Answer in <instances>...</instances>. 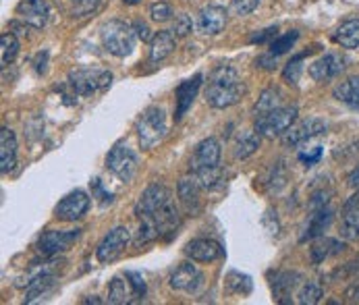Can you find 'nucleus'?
Returning <instances> with one entry per match:
<instances>
[{"mask_svg":"<svg viewBox=\"0 0 359 305\" xmlns=\"http://www.w3.org/2000/svg\"><path fill=\"white\" fill-rule=\"evenodd\" d=\"M322 299V285L318 280H308L297 291V304L316 305Z\"/></svg>","mask_w":359,"mask_h":305,"instance_id":"nucleus-33","label":"nucleus"},{"mask_svg":"<svg viewBox=\"0 0 359 305\" xmlns=\"http://www.w3.org/2000/svg\"><path fill=\"white\" fill-rule=\"evenodd\" d=\"M243 94L245 83L233 67L220 65L210 73L205 83V102L212 108H229L241 100Z\"/></svg>","mask_w":359,"mask_h":305,"instance_id":"nucleus-1","label":"nucleus"},{"mask_svg":"<svg viewBox=\"0 0 359 305\" xmlns=\"http://www.w3.org/2000/svg\"><path fill=\"white\" fill-rule=\"evenodd\" d=\"M79 235H81L79 229H73V231H46L36 241V250H38V254L48 255V257L62 254L79 239Z\"/></svg>","mask_w":359,"mask_h":305,"instance_id":"nucleus-7","label":"nucleus"},{"mask_svg":"<svg viewBox=\"0 0 359 305\" xmlns=\"http://www.w3.org/2000/svg\"><path fill=\"white\" fill-rule=\"evenodd\" d=\"M229 289L237 295H250L252 293V278L241 272L229 274Z\"/></svg>","mask_w":359,"mask_h":305,"instance_id":"nucleus-35","label":"nucleus"},{"mask_svg":"<svg viewBox=\"0 0 359 305\" xmlns=\"http://www.w3.org/2000/svg\"><path fill=\"white\" fill-rule=\"evenodd\" d=\"M125 4H129V6H133V4H140L142 0H123Z\"/></svg>","mask_w":359,"mask_h":305,"instance_id":"nucleus-50","label":"nucleus"},{"mask_svg":"<svg viewBox=\"0 0 359 305\" xmlns=\"http://www.w3.org/2000/svg\"><path fill=\"white\" fill-rule=\"evenodd\" d=\"M302 283V274L299 272H280V274H276V278H274V285H272V289H274V297L280 301L283 297H289L293 291H295V287Z\"/></svg>","mask_w":359,"mask_h":305,"instance_id":"nucleus-28","label":"nucleus"},{"mask_svg":"<svg viewBox=\"0 0 359 305\" xmlns=\"http://www.w3.org/2000/svg\"><path fill=\"white\" fill-rule=\"evenodd\" d=\"M131 25H133V29H135V34H137V40H142V42H152L154 34H152V29H150V25H148L146 21L137 19V21H133Z\"/></svg>","mask_w":359,"mask_h":305,"instance_id":"nucleus-42","label":"nucleus"},{"mask_svg":"<svg viewBox=\"0 0 359 305\" xmlns=\"http://www.w3.org/2000/svg\"><path fill=\"white\" fill-rule=\"evenodd\" d=\"M166 203H170V189L164 183H154V185L146 187L144 194L140 196V200L135 203V216L140 220L154 216L156 212H160Z\"/></svg>","mask_w":359,"mask_h":305,"instance_id":"nucleus-8","label":"nucleus"},{"mask_svg":"<svg viewBox=\"0 0 359 305\" xmlns=\"http://www.w3.org/2000/svg\"><path fill=\"white\" fill-rule=\"evenodd\" d=\"M347 183H349V187H359V166L347 177Z\"/></svg>","mask_w":359,"mask_h":305,"instance_id":"nucleus-48","label":"nucleus"},{"mask_svg":"<svg viewBox=\"0 0 359 305\" xmlns=\"http://www.w3.org/2000/svg\"><path fill=\"white\" fill-rule=\"evenodd\" d=\"M276 32H278L276 27H268V29H264L262 34H256V36H252V40H250V42H252V44H266V42H268L270 38H272V40L276 38Z\"/></svg>","mask_w":359,"mask_h":305,"instance_id":"nucleus-47","label":"nucleus"},{"mask_svg":"<svg viewBox=\"0 0 359 305\" xmlns=\"http://www.w3.org/2000/svg\"><path fill=\"white\" fill-rule=\"evenodd\" d=\"M222 254L224 250L214 239H194L185 245V255L191 257L194 262H214L222 257Z\"/></svg>","mask_w":359,"mask_h":305,"instance_id":"nucleus-19","label":"nucleus"},{"mask_svg":"<svg viewBox=\"0 0 359 305\" xmlns=\"http://www.w3.org/2000/svg\"><path fill=\"white\" fill-rule=\"evenodd\" d=\"M17 15L34 29L46 27L50 19V4L46 0H21L17 4Z\"/></svg>","mask_w":359,"mask_h":305,"instance_id":"nucleus-13","label":"nucleus"},{"mask_svg":"<svg viewBox=\"0 0 359 305\" xmlns=\"http://www.w3.org/2000/svg\"><path fill=\"white\" fill-rule=\"evenodd\" d=\"M17 164V137L8 127L0 129V170L11 172Z\"/></svg>","mask_w":359,"mask_h":305,"instance_id":"nucleus-22","label":"nucleus"},{"mask_svg":"<svg viewBox=\"0 0 359 305\" xmlns=\"http://www.w3.org/2000/svg\"><path fill=\"white\" fill-rule=\"evenodd\" d=\"M345 250V243L339 241V239H332V237H324L320 241H316L309 250V259L311 264H322L324 259L328 257H334Z\"/></svg>","mask_w":359,"mask_h":305,"instance_id":"nucleus-24","label":"nucleus"},{"mask_svg":"<svg viewBox=\"0 0 359 305\" xmlns=\"http://www.w3.org/2000/svg\"><path fill=\"white\" fill-rule=\"evenodd\" d=\"M332 218H334V210H332V208H328V205L318 208V210L309 216L308 224H306V231H304V235L299 237V241L304 243V241H311V239L322 237L324 231L330 226Z\"/></svg>","mask_w":359,"mask_h":305,"instance_id":"nucleus-20","label":"nucleus"},{"mask_svg":"<svg viewBox=\"0 0 359 305\" xmlns=\"http://www.w3.org/2000/svg\"><path fill=\"white\" fill-rule=\"evenodd\" d=\"M343 69H345V58L341 54L330 52V54H324L322 58H318L316 62L309 65V77L313 81L324 83V81L334 79Z\"/></svg>","mask_w":359,"mask_h":305,"instance_id":"nucleus-14","label":"nucleus"},{"mask_svg":"<svg viewBox=\"0 0 359 305\" xmlns=\"http://www.w3.org/2000/svg\"><path fill=\"white\" fill-rule=\"evenodd\" d=\"M256 67H259V69H266V71L276 69V56H274L272 52H268V54L259 56V58H256Z\"/></svg>","mask_w":359,"mask_h":305,"instance_id":"nucleus-46","label":"nucleus"},{"mask_svg":"<svg viewBox=\"0 0 359 305\" xmlns=\"http://www.w3.org/2000/svg\"><path fill=\"white\" fill-rule=\"evenodd\" d=\"M100 2L102 0H75V4H73V17H88V15H92V13H96L98 11V6H100Z\"/></svg>","mask_w":359,"mask_h":305,"instance_id":"nucleus-40","label":"nucleus"},{"mask_svg":"<svg viewBox=\"0 0 359 305\" xmlns=\"http://www.w3.org/2000/svg\"><path fill=\"white\" fill-rule=\"evenodd\" d=\"M112 83V73L106 69H90V67H81V69H73L67 77V86L71 88V92L75 96H92L108 90Z\"/></svg>","mask_w":359,"mask_h":305,"instance_id":"nucleus-3","label":"nucleus"},{"mask_svg":"<svg viewBox=\"0 0 359 305\" xmlns=\"http://www.w3.org/2000/svg\"><path fill=\"white\" fill-rule=\"evenodd\" d=\"M194 175H196L198 183L202 185V189H214V187L222 185V179H224L220 166L204 168V170H198V172H194Z\"/></svg>","mask_w":359,"mask_h":305,"instance_id":"nucleus-34","label":"nucleus"},{"mask_svg":"<svg viewBox=\"0 0 359 305\" xmlns=\"http://www.w3.org/2000/svg\"><path fill=\"white\" fill-rule=\"evenodd\" d=\"M100 38H102V44L106 50L118 58H125L129 56L133 48H135V40H137V34L133 29L131 23L127 21H121V19H110L108 23H104L102 29H100Z\"/></svg>","mask_w":359,"mask_h":305,"instance_id":"nucleus-2","label":"nucleus"},{"mask_svg":"<svg viewBox=\"0 0 359 305\" xmlns=\"http://www.w3.org/2000/svg\"><path fill=\"white\" fill-rule=\"evenodd\" d=\"M202 79H204V75L198 73L194 79H187V81H183V83L177 88V110H175V121H181V118L187 114V110L191 108V104H194L198 92H200V88H202Z\"/></svg>","mask_w":359,"mask_h":305,"instance_id":"nucleus-17","label":"nucleus"},{"mask_svg":"<svg viewBox=\"0 0 359 305\" xmlns=\"http://www.w3.org/2000/svg\"><path fill=\"white\" fill-rule=\"evenodd\" d=\"M259 4V0H233L231 2V11L239 17H245L250 13H254Z\"/></svg>","mask_w":359,"mask_h":305,"instance_id":"nucleus-41","label":"nucleus"},{"mask_svg":"<svg viewBox=\"0 0 359 305\" xmlns=\"http://www.w3.org/2000/svg\"><path fill=\"white\" fill-rule=\"evenodd\" d=\"M150 17L154 19L156 23H164V21H170L172 19V6L168 2H152L150 4Z\"/></svg>","mask_w":359,"mask_h":305,"instance_id":"nucleus-38","label":"nucleus"},{"mask_svg":"<svg viewBox=\"0 0 359 305\" xmlns=\"http://www.w3.org/2000/svg\"><path fill=\"white\" fill-rule=\"evenodd\" d=\"M19 54V40L13 32H6L0 36V62L2 67H8Z\"/></svg>","mask_w":359,"mask_h":305,"instance_id":"nucleus-31","label":"nucleus"},{"mask_svg":"<svg viewBox=\"0 0 359 305\" xmlns=\"http://www.w3.org/2000/svg\"><path fill=\"white\" fill-rule=\"evenodd\" d=\"M170 32H172L177 38L189 36V34L194 32V21H191V17H189V15H179V17L175 19V23H172Z\"/></svg>","mask_w":359,"mask_h":305,"instance_id":"nucleus-39","label":"nucleus"},{"mask_svg":"<svg viewBox=\"0 0 359 305\" xmlns=\"http://www.w3.org/2000/svg\"><path fill=\"white\" fill-rule=\"evenodd\" d=\"M200 191H202V185L198 183L194 172H191V177L181 179L179 185H177L179 200H181V203L185 205V210L189 214H198L200 212Z\"/></svg>","mask_w":359,"mask_h":305,"instance_id":"nucleus-21","label":"nucleus"},{"mask_svg":"<svg viewBox=\"0 0 359 305\" xmlns=\"http://www.w3.org/2000/svg\"><path fill=\"white\" fill-rule=\"evenodd\" d=\"M285 183H287V170H285V166L278 162V164L274 166V170H272V187H274V191H278L280 187H285Z\"/></svg>","mask_w":359,"mask_h":305,"instance_id":"nucleus-43","label":"nucleus"},{"mask_svg":"<svg viewBox=\"0 0 359 305\" xmlns=\"http://www.w3.org/2000/svg\"><path fill=\"white\" fill-rule=\"evenodd\" d=\"M226 8L220 4H208L205 8L200 11V19H198V29L204 36H218L224 25H226Z\"/></svg>","mask_w":359,"mask_h":305,"instance_id":"nucleus-16","label":"nucleus"},{"mask_svg":"<svg viewBox=\"0 0 359 305\" xmlns=\"http://www.w3.org/2000/svg\"><path fill=\"white\" fill-rule=\"evenodd\" d=\"M220 164V144L214 137H208L204 142H200L196 146V152L189 160V168L191 172L204 170V168H212Z\"/></svg>","mask_w":359,"mask_h":305,"instance_id":"nucleus-15","label":"nucleus"},{"mask_svg":"<svg viewBox=\"0 0 359 305\" xmlns=\"http://www.w3.org/2000/svg\"><path fill=\"white\" fill-rule=\"evenodd\" d=\"M322 156V148H313V150H308V152H299V160L306 164V166H313Z\"/></svg>","mask_w":359,"mask_h":305,"instance_id":"nucleus-45","label":"nucleus"},{"mask_svg":"<svg viewBox=\"0 0 359 305\" xmlns=\"http://www.w3.org/2000/svg\"><path fill=\"white\" fill-rule=\"evenodd\" d=\"M347 205H359V191L355 194V196H351V200H347V202H345V208H347Z\"/></svg>","mask_w":359,"mask_h":305,"instance_id":"nucleus-49","label":"nucleus"},{"mask_svg":"<svg viewBox=\"0 0 359 305\" xmlns=\"http://www.w3.org/2000/svg\"><path fill=\"white\" fill-rule=\"evenodd\" d=\"M297 118V106H280L268 114H262V116H256V129L257 133L266 140H274V137H280L285 135L293 123Z\"/></svg>","mask_w":359,"mask_h":305,"instance_id":"nucleus-5","label":"nucleus"},{"mask_svg":"<svg viewBox=\"0 0 359 305\" xmlns=\"http://www.w3.org/2000/svg\"><path fill=\"white\" fill-rule=\"evenodd\" d=\"M297 38H299V32H289V34H285V36H280V38H274V40L270 42V52H272L274 56L285 54V52L293 48V44L297 42Z\"/></svg>","mask_w":359,"mask_h":305,"instance_id":"nucleus-36","label":"nucleus"},{"mask_svg":"<svg viewBox=\"0 0 359 305\" xmlns=\"http://www.w3.org/2000/svg\"><path fill=\"white\" fill-rule=\"evenodd\" d=\"M170 287L175 289V291H187V293H194V291H198V287L204 283V274L198 270V266L196 264H191V262H183V264H179L175 270H172V274H170Z\"/></svg>","mask_w":359,"mask_h":305,"instance_id":"nucleus-12","label":"nucleus"},{"mask_svg":"<svg viewBox=\"0 0 359 305\" xmlns=\"http://www.w3.org/2000/svg\"><path fill=\"white\" fill-rule=\"evenodd\" d=\"M127 276H129V280L133 283V287H135V291H137V295H140V299H144L146 297V283H144V278H142V274H137V272H125Z\"/></svg>","mask_w":359,"mask_h":305,"instance_id":"nucleus-44","label":"nucleus"},{"mask_svg":"<svg viewBox=\"0 0 359 305\" xmlns=\"http://www.w3.org/2000/svg\"><path fill=\"white\" fill-rule=\"evenodd\" d=\"M334 42L341 44L343 48H358L359 46V19H349L345 23H341L334 32Z\"/></svg>","mask_w":359,"mask_h":305,"instance_id":"nucleus-25","label":"nucleus"},{"mask_svg":"<svg viewBox=\"0 0 359 305\" xmlns=\"http://www.w3.org/2000/svg\"><path fill=\"white\" fill-rule=\"evenodd\" d=\"M326 133V123L320 118H306L299 125L291 127L285 135H283V144L285 148H299L304 144H308L309 140L320 137Z\"/></svg>","mask_w":359,"mask_h":305,"instance_id":"nucleus-11","label":"nucleus"},{"mask_svg":"<svg viewBox=\"0 0 359 305\" xmlns=\"http://www.w3.org/2000/svg\"><path fill=\"white\" fill-rule=\"evenodd\" d=\"M88 210H90V196L81 189H75L56 203L54 216L65 222H75V220L83 218Z\"/></svg>","mask_w":359,"mask_h":305,"instance_id":"nucleus-10","label":"nucleus"},{"mask_svg":"<svg viewBox=\"0 0 359 305\" xmlns=\"http://www.w3.org/2000/svg\"><path fill=\"white\" fill-rule=\"evenodd\" d=\"M280 106H283V94H280V90L278 88H266L259 94L256 106H254V114L262 116V114H268V112H272V110H276Z\"/></svg>","mask_w":359,"mask_h":305,"instance_id":"nucleus-29","label":"nucleus"},{"mask_svg":"<svg viewBox=\"0 0 359 305\" xmlns=\"http://www.w3.org/2000/svg\"><path fill=\"white\" fill-rule=\"evenodd\" d=\"M137 137L142 148L150 150L156 144H160L166 135V112L160 106H150L142 112L135 125Z\"/></svg>","mask_w":359,"mask_h":305,"instance_id":"nucleus-4","label":"nucleus"},{"mask_svg":"<svg viewBox=\"0 0 359 305\" xmlns=\"http://www.w3.org/2000/svg\"><path fill=\"white\" fill-rule=\"evenodd\" d=\"M306 58V54H297L295 58H291V62H287L285 71H283V79L291 86H295L299 81V73H302V60Z\"/></svg>","mask_w":359,"mask_h":305,"instance_id":"nucleus-37","label":"nucleus"},{"mask_svg":"<svg viewBox=\"0 0 359 305\" xmlns=\"http://www.w3.org/2000/svg\"><path fill=\"white\" fill-rule=\"evenodd\" d=\"M106 166L123 183H129L137 172V156L131 148H127L123 144H116L106 156Z\"/></svg>","mask_w":359,"mask_h":305,"instance_id":"nucleus-6","label":"nucleus"},{"mask_svg":"<svg viewBox=\"0 0 359 305\" xmlns=\"http://www.w3.org/2000/svg\"><path fill=\"white\" fill-rule=\"evenodd\" d=\"M332 96L339 102L351 106V108H359V75H353V77L341 81V83L334 88Z\"/></svg>","mask_w":359,"mask_h":305,"instance_id":"nucleus-26","label":"nucleus"},{"mask_svg":"<svg viewBox=\"0 0 359 305\" xmlns=\"http://www.w3.org/2000/svg\"><path fill=\"white\" fill-rule=\"evenodd\" d=\"M177 48V36L168 32H158L150 42V62H162Z\"/></svg>","mask_w":359,"mask_h":305,"instance_id":"nucleus-23","label":"nucleus"},{"mask_svg":"<svg viewBox=\"0 0 359 305\" xmlns=\"http://www.w3.org/2000/svg\"><path fill=\"white\" fill-rule=\"evenodd\" d=\"M129 241H131V233H129V229H127V226H114L112 231H108V233L104 235V239L100 241L98 250H96L98 259H100L102 264H110V262H114L118 255L127 250Z\"/></svg>","mask_w":359,"mask_h":305,"instance_id":"nucleus-9","label":"nucleus"},{"mask_svg":"<svg viewBox=\"0 0 359 305\" xmlns=\"http://www.w3.org/2000/svg\"><path fill=\"white\" fill-rule=\"evenodd\" d=\"M259 137H262V135L257 133L256 129L243 133V135L239 137L237 146H235V158L245 160V158H250L252 154H256L257 148H259Z\"/></svg>","mask_w":359,"mask_h":305,"instance_id":"nucleus-32","label":"nucleus"},{"mask_svg":"<svg viewBox=\"0 0 359 305\" xmlns=\"http://www.w3.org/2000/svg\"><path fill=\"white\" fill-rule=\"evenodd\" d=\"M341 235L345 241H359V205H347L341 220Z\"/></svg>","mask_w":359,"mask_h":305,"instance_id":"nucleus-27","label":"nucleus"},{"mask_svg":"<svg viewBox=\"0 0 359 305\" xmlns=\"http://www.w3.org/2000/svg\"><path fill=\"white\" fill-rule=\"evenodd\" d=\"M54 283H56V276H54V274H44V276L36 278V280L27 287L25 304H34V301H38L42 295H46V293L50 291L52 287H54Z\"/></svg>","mask_w":359,"mask_h":305,"instance_id":"nucleus-30","label":"nucleus"},{"mask_svg":"<svg viewBox=\"0 0 359 305\" xmlns=\"http://www.w3.org/2000/svg\"><path fill=\"white\" fill-rule=\"evenodd\" d=\"M133 301H142L133 283L129 280V276H114L108 285V304L112 305H125L133 304Z\"/></svg>","mask_w":359,"mask_h":305,"instance_id":"nucleus-18","label":"nucleus"}]
</instances>
